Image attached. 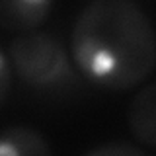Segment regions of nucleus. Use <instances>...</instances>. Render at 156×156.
Returning a JSON list of instances; mask_svg holds the SVG:
<instances>
[{
    "mask_svg": "<svg viewBox=\"0 0 156 156\" xmlns=\"http://www.w3.org/2000/svg\"><path fill=\"white\" fill-rule=\"evenodd\" d=\"M72 61L105 90H131L156 68V31L135 0H90L74 20Z\"/></svg>",
    "mask_w": 156,
    "mask_h": 156,
    "instance_id": "1",
    "label": "nucleus"
},
{
    "mask_svg": "<svg viewBox=\"0 0 156 156\" xmlns=\"http://www.w3.org/2000/svg\"><path fill=\"white\" fill-rule=\"evenodd\" d=\"M14 74L29 88L57 92L76 86L78 74L57 37L43 31L18 33L8 43Z\"/></svg>",
    "mask_w": 156,
    "mask_h": 156,
    "instance_id": "2",
    "label": "nucleus"
},
{
    "mask_svg": "<svg viewBox=\"0 0 156 156\" xmlns=\"http://www.w3.org/2000/svg\"><path fill=\"white\" fill-rule=\"evenodd\" d=\"M127 123L133 139L140 146L156 148V82L140 88L133 96Z\"/></svg>",
    "mask_w": 156,
    "mask_h": 156,
    "instance_id": "3",
    "label": "nucleus"
},
{
    "mask_svg": "<svg viewBox=\"0 0 156 156\" xmlns=\"http://www.w3.org/2000/svg\"><path fill=\"white\" fill-rule=\"evenodd\" d=\"M53 0H0V26L6 31H35L47 22Z\"/></svg>",
    "mask_w": 156,
    "mask_h": 156,
    "instance_id": "4",
    "label": "nucleus"
},
{
    "mask_svg": "<svg viewBox=\"0 0 156 156\" xmlns=\"http://www.w3.org/2000/svg\"><path fill=\"white\" fill-rule=\"evenodd\" d=\"M0 154L2 156H47L51 146L45 136L35 129L23 125L6 127L0 135Z\"/></svg>",
    "mask_w": 156,
    "mask_h": 156,
    "instance_id": "5",
    "label": "nucleus"
},
{
    "mask_svg": "<svg viewBox=\"0 0 156 156\" xmlns=\"http://www.w3.org/2000/svg\"><path fill=\"white\" fill-rule=\"evenodd\" d=\"M88 156H143L144 148L143 146H135L123 140H111V143L98 144L86 152Z\"/></svg>",
    "mask_w": 156,
    "mask_h": 156,
    "instance_id": "6",
    "label": "nucleus"
},
{
    "mask_svg": "<svg viewBox=\"0 0 156 156\" xmlns=\"http://www.w3.org/2000/svg\"><path fill=\"white\" fill-rule=\"evenodd\" d=\"M12 61H10L8 49L2 47L0 49V101L6 104L8 96H10V86H12Z\"/></svg>",
    "mask_w": 156,
    "mask_h": 156,
    "instance_id": "7",
    "label": "nucleus"
}]
</instances>
